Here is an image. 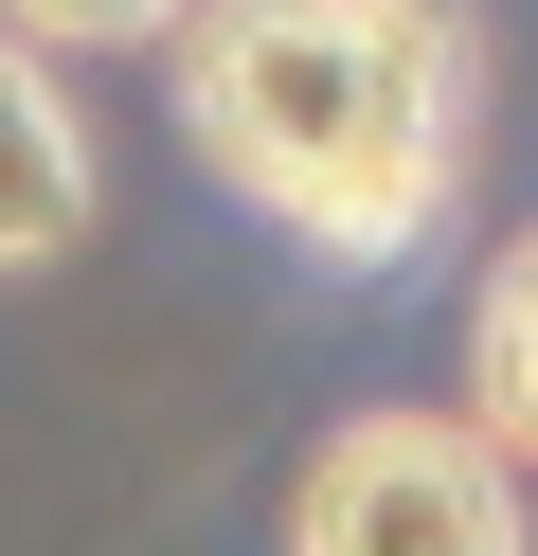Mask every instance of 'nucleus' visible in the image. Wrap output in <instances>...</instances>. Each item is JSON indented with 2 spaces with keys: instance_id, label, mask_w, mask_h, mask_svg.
Masks as SVG:
<instances>
[{
  "instance_id": "nucleus-1",
  "label": "nucleus",
  "mask_w": 538,
  "mask_h": 556,
  "mask_svg": "<svg viewBox=\"0 0 538 556\" xmlns=\"http://www.w3.org/2000/svg\"><path fill=\"white\" fill-rule=\"evenodd\" d=\"M466 126H485L466 0H215V18H179V144L323 269L430 252L466 198Z\"/></svg>"
},
{
  "instance_id": "nucleus-2",
  "label": "nucleus",
  "mask_w": 538,
  "mask_h": 556,
  "mask_svg": "<svg viewBox=\"0 0 538 556\" xmlns=\"http://www.w3.org/2000/svg\"><path fill=\"white\" fill-rule=\"evenodd\" d=\"M287 556H521L502 431H466V413H359V431H323L305 503H287Z\"/></svg>"
},
{
  "instance_id": "nucleus-3",
  "label": "nucleus",
  "mask_w": 538,
  "mask_h": 556,
  "mask_svg": "<svg viewBox=\"0 0 538 556\" xmlns=\"http://www.w3.org/2000/svg\"><path fill=\"white\" fill-rule=\"evenodd\" d=\"M90 233V126H72L54 54L0 18V269H54Z\"/></svg>"
},
{
  "instance_id": "nucleus-4",
  "label": "nucleus",
  "mask_w": 538,
  "mask_h": 556,
  "mask_svg": "<svg viewBox=\"0 0 538 556\" xmlns=\"http://www.w3.org/2000/svg\"><path fill=\"white\" fill-rule=\"evenodd\" d=\"M466 377H485V431L538 467V233H502L485 305H466Z\"/></svg>"
},
{
  "instance_id": "nucleus-5",
  "label": "nucleus",
  "mask_w": 538,
  "mask_h": 556,
  "mask_svg": "<svg viewBox=\"0 0 538 556\" xmlns=\"http://www.w3.org/2000/svg\"><path fill=\"white\" fill-rule=\"evenodd\" d=\"M0 18H18L36 54H143V37H179L198 0H0Z\"/></svg>"
}]
</instances>
